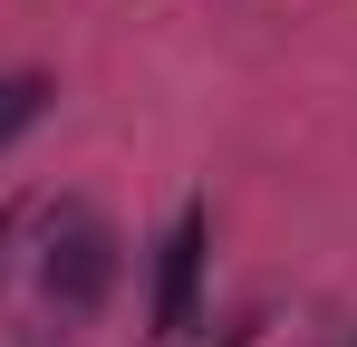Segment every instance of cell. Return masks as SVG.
I'll return each mask as SVG.
<instances>
[{
    "label": "cell",
    "mask_w": 357,
    "mask_h": 347,
    "mask_svg": "<svg viewBox=\"0 0 357 347\" xmlns=\"http://www.w3.org/2000/svg\"><path fill=\"white\" fill-rule=\"evenodd\" d=\"M116 270H126V241L97 203H59L39 222V289H49L59 318H97L116 299Z\"/></svg>",
    "instance_id": "cell-1"
},
{
    "label": "cell",
    "mask_w": 357,
    "mask_h": 347,
    "mask_svg": "<svg viewBox=\"0 0 357 347\" xmlns=\"http://www.w3.org/2000/svg\"><path fill=\"white\" fill-rule=\"evenodd\" d=\"M193 280H203V203H183L174 241H165V289H155V328L165 338L193 328Z\"/></svg>",
    "instance_id": "cell-2"
},
{
    "label": "cell",
    "mask_w": 357,
    "mask_h": 347,
    "mask_svg": "<svg viewBox=\"0 0 357 347\" xmlns=\"http://www.w3.org/2000/svg\"><path fill=\"white\" fill-rule=\"evenodd\" d=\"M49 97H59V87H49L39 68H10V77H0V155H10V145L49 116Z\"/></svg>",
    "instance_id": "cell-3"
},
{
    "label": "cell",
    "mask_w": 357,
    "mask_h": 347,
    "mask_svg": "<svg viewBox=\"0 0 357 347\" xmlns=\"http://www.w3.org/2000/svg\"><path fill=\"white\" fill-rule=\"evenodd\" d=\"M29 347H59V338H49V328H39V338H29Z\"/></svg>",
    "instance_id": "cell-4"
},
{
    "label": "cell",
    "mask_w": 357,
    "mask_h": 347,
    "mask_svg": "<svg viewBox=\"0 0 357 347\" xmlns=\"http://www.w3.org/2000/svg\"><path fill=\"white\" fill-rule=\"evenodd\" d=\"M0 241H10V213H0Z\"/></svg>",
    "instance_id": "cell-5"
}]
</instances>
